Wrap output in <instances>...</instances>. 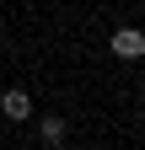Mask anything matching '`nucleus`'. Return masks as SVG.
<instances>
[{"label":"nucleus","instance_id":"1","mask_svg":"<svg viewBox=\"0 0 145 150\" xmlns=\"http://www.w3.org/2000/svg\"><path fill=\"white\" fill-rule=\"evenodd\" d=\"M0 112H6L11 123H27V118H32V97H27V86H6V91H0Z\"/></svg>","mask_w":145,"mask_h":150},{"label":"nucleus","instance_id":"2","mask_svg":"<svg viewBox=\"0 0 145 150\" xmlns=\"http://www.w3.org/2000/svg\"><path fill=\"white\" fill-rule=\"evenodd\" d=\"M107 48H113L118 59H145V32L140 27H118L113 38H107Z\"/></svg>","mask_w":145,"mask_h":150},{"label":"nucleus","instance_id":"3","mask_svg":"<svg viewBox=\"0 0 145 150\" xmlns=\"http://www.w3.org/2000/svg\"><path fill=\"white\" fill-rule=\"evenodd\" d=\"M38 134H43V145H54V150H65V118H38Z\"/></svg>","mask_w":145,"mask_h":150}]
</instances>
